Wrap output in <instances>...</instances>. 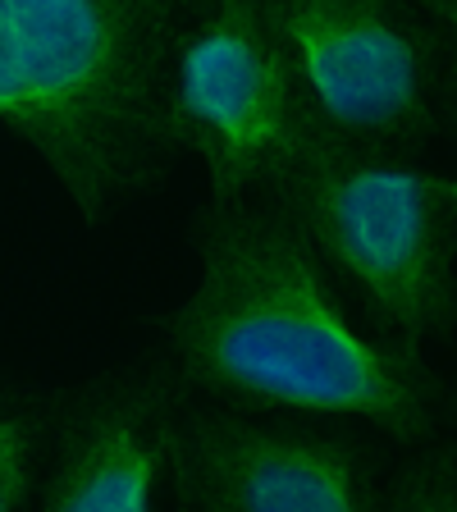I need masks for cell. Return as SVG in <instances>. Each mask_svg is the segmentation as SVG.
<instances>
[{
	"mask_svg": "<svg viewBox=\"0 0 457 512\" xmlns=\"http://www.w3.org/2000/svg\"><path fill=\"white\" fill-rule=\"evenodd\" d=\"M32 421L0 407V512H23L32 490Z\"/></svg>",
	"mask_w": 457,
	"mask_h": 512,
	"instance_id": "9",
	"label": "cell"
},
{
	"mask_svg": "<svg viewBox=\"0 0 457 512\" xmlns=\"http://www.w3.org/2000/svg\"><path fill=\"white\" fill-rule=\"evenodd\" d=\"M170 389L115 384L74 416L37 512H156L170 467Z\"/></svg>",
	"mask_w": 457,
	"mask_h": 512,
	"instance_id": "7",
	"label": "cell"
},
{
	"mask_svg": "<svg viewBox=\"0 0 457 512\" xmlns=\"http://www.w3.org/2000/svg\"><path fill=\"white\" fill-rule=\"evenodd\" d=\"M375 512H457V467L448 448H430L398 476L389 503Z\"/></svg>",
	"mask_w": 457,
	"mask_h": 512,
	"instance_id": "8",
	"label": "cell"
},
{
	"mask_svg": "<svg viewBox=\"0 0 457 512\" xmlns=\"http://www.w3.org/2000/svg\"><path fill=\"white\" fill-rule=\"evenodd\" d=\"M174 37L179 10L160 0H0V128L42 156L87 224L170 165Z\"/></svg>",
	"mask_w": 457,
	"mask_h": 512,
	"instance_id": "2",
	"label": "cell"
},
{
	"mask_svg": "<svg viewBox=\"0 0 457 512\" xmlns=\"http://www.w3.org/2000/svg\"><path fill=\"white\" fill-rule=\"evenodd\" d=\"M270 202L403 348L448 334L457 311V183L407 160L302 138Z\"/></svg>",
	"mask_w": 457,
	"mask_h": 512,
	"instance_id": "3",
	"label": "cell"
},
{
	"mask_svg": "<svg viewBox=\"0 0 457 512\" xmlns=\"http://www.w3.org/2000/svg\"><path fill=\"white\" fill-rule=\"evenodd\" d=\"M170 471L188 512H375L362 448L298 421L174 416Z\"/></svg>",
	"mask_w": 457,
	"mask_h": 512,
	"instance_id": "6",
	"label": "cell"
},
{
	"mask_svg": "<svg viewBox=\"0 0 457 512\" xmlns=\"http://www.w3.org/2000/svg\"><path fill=\"white\" fill-rule=\"evenodd\" d=\"M302 133L352 156L403 160L444 124L448 32L389 0H270Z\"/></svg>",
	"mask_w": 457,
	"mask_h": 512,
	"instance_id": "4",
	"label": "cell"
},
{
	"mask_svg": "<svg viewBox=\"0 0 457 512\" xmlns=\"http://www.w3.org/2000/svg\"><path fill=\"white\" fill-rule=\"evenodd\" d=\"M197 256V284L165 320L174 362L197 389L238 407L352 416L403 444L435 430L439 380L421 352L352 325L270 197L211 206Z\"/></svg>",
	"mask_w": 457,
	"mask_h": 512,
	"instance_id": "1",
	"label": "cell"
},
{
	"mask_svg": "<svg viewBox=\"0 0 457 512\" xmlns=\"http://www.w3.org/2000/svg\"><path fill=\"white\" fill-rule=\"evenodd\" d=\"M165 124L174 151H192L215 206L270 192L302 147L284 55L252 0H224L179 23L165 78Z\"/></svg>",
	"mask_w": 457,
	"mask_h": 512,
	"instance_id": "5",
	"label": "cell"
}]
</instances>
